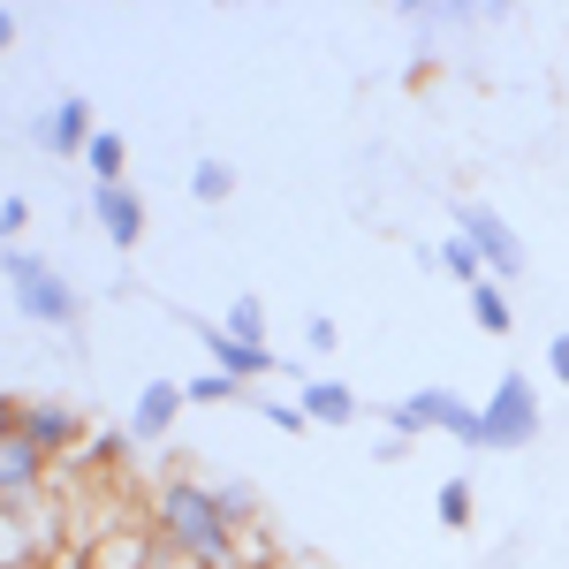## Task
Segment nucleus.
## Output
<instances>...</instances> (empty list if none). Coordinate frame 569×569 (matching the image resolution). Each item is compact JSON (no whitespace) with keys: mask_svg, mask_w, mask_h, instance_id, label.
Here are the masks:
<instances>
[{"mask_svg":"<svg viewBox=\"0 0 569 569\" xmlns=\"http://www.w3.org/2000/svg\"><path fill=\"white\" fill-rule=\"evenodd\" d=\"M206 486H213V501L228 509V525H236V531L259 525V486H251V479H206Z\"/></svg>","mask_w":569,"mask_h":569,"instance_id":"dca6fc26","label":"nucleus"},{"mask_svg":"<svg viewBox=\"0 0 569 569\" xmlns=\"http://www.w3.org/2000/svg\"><path fill=\"white\" fill-rule=\"evenodd\" d=\"M410 23H418V31H463L471 8H456V0H426V8H410Z\"/></svg>","mask_w":569,"mask_h":569,"instance_id":"412c9836","label":"nucleus"},{"mask_svg":"<svg viewBox=\"0 0 569 569\" xmlns=\"http://www.w3.org/2000/svg\"><path fill=\"white\" fill-rule=\"evenodd\" d=\"M335 335H342V327H335L327 311H311V319H305V342H311V350H335Z\"/></svg>","mask_w":569,"mask_h":569,"instance_id":"393cba45","label":"nucleus"},{"mask_svg":"<svg viewBox=\"0 0 569 569\" xmlns=\"http://www.w3.org/2000/svg\"><path fill=\"white\" fill-rule=\"evenodd\" d=\"M16 410H23V402H16V395H8V388H0V440H8V433H16Z\"/></svg>","mask_w":569,"mask_h":569,"instance_id":"cd10ccee","label":"nucleus"},{"mask_svg":"<svg viewBox=\"0 0 569 569\" xmlns=\"http://www.w3.org/2000/svg\"><path fill=\"white\" fill-rule=\"evenodd\" d=\"M531 433H539V395L525 372H501L479 402V448H531Z\"/></svg>","mask_w":569,"mask_h":569,"instance_id":"20e7f679","label":"nucleus"},{"mask_svg":"<svg viewBox=\"0 0 569 569\" xmlns=\"http://www.w3.org/2000/svg\"><path fill=\"white\" fill-rule=\"evenodd\" d=\"M228 190H236V168H228V160H213V152L190 160V198H198V206H220Z\"/></svg>","mask_w":569,"mask_h":569,"instance_id":"f3484780","label":"nucleus"},{"mask_svg":"<svg viewBox=\"0 0 569 569\" xmlns=\"http://www.w3.org/2000/svg\"><path fill=\"white\" fill-rule=\"evenodd\" d=\"M0 273H8V297H16L23 319H39V327H77V289H69L39 251H16V243H8V251H0Z\"/></svg>","mask_w":569,"mask_h":569,"instance_id":"f03ea898","label":"nucleus"},{"mask_svg":"<svg viewBox=\"0 0 569 569\" xmlns=\"http://www.w3.org/2000/svg\"><path fill=\"white\" fill-rule=\"evenodd\" d=\"M8 46H16V16L0 8V53H8Z\"/></svg>","mask_w":569,"mask_h":569,"instance_id":"c85d7f7f","label":"nucleus"},{"mask_svg":"<svg viewBox=\"0 0 569 569\" xmlns=\"http://www.w3.org/2000/svg\"><path fill=\"white\" fill-rule=\"evenodd\" d=\"M23 220H31L23 198H0V243H16V236H23Z\"/></svg>","mask_w":569,"mask_h":569,"instance_id":"b1692460","label":"nucleus"},{"mask_svg":"<svg viewBox=\"0 0 569 569\" xmlns=\"http://www.w3.org/2000/svg\"><path fill=\"white\" fill-rule=\"evenodd\" d=\"M53 486V456L46 448H31L23 433L0 440V501H31V493H46Z\"/></svg>","mask_w":569,"mask_h":569,"instance_id":"1a4fd4ad","label":"nucleus"},{"mask_svg":"<svg viewBox=\"0 0 569 569\" xmlns=\"http://www.w3.org/2000/svg\"><path fill=\"white\" fill-rule=\"evenodd\" d=\"M16 433L61 463V456H77V448H84V418H77L69 402H53V395H31V402L16 410Z\"/></svg>","mask_w":569,"mask_h":569,"instance_id":"423d86ee","label":"nucleus"},{"mask_svg":"<svg viewBox=\"0 0 569 569\" xmlns=\"http://www.w3.org/2000/svg\"><path fill=\"white\" fill-rule=\"evenodd\" d=\"M297 402H305V418H311V426H350V418H357V395L342 388L335 372H311Z\"/></svg>","mask_w":569,"mask_h":569,"instance_id":"ddd939ff","label":"nucleus"},{"mask_svg":"<svg viewBox=\"0 0 569 569\" xmlns=\"http://www.w3.org/2000/svg\"><path fill=\"white\" fill-rule=\"evenodd\" d=\"M380 418H388V433H395V440L448 433V440H463V448H479V410H471L463 395H448V388H418V395H402V402H388Z\"/></svg>","mask_w":569,"mask_h":569,"instance_id":"7ed1b4c3","label":"nucleus"},{"mask_svg":"<svg viewBox=\"0 0 569 569\" xmlns=\"http://www.w3.org/2000/svg\"><path fill=\"white\" fill-rule=\"evenodd\" d=\"M77 555H84V569H144L152 562V525H144V517H137V525H114L107 539H91Z\"/></svg>","mask_w":569,"mask_h":569,"instance_id":"9b49d317","label":"nucleus"},{"mask_svg":"<svg viewBox=\"0 0 569 569\" xmlns=\"http://www.w3.org/2000/svg\"><path fill=\"white\" fill-rule=\"evenodd\" d=\"M456 236H471V251L486 259V281H517V273H525V236L493 213V206L463 198V206H456Z\"/></svg>","mask_w":569,"mask_h":569,"instance_id":"39448f33","label":"nucleus"},{"mask_svg":"<svg viewBox=\"0 0 569 569\" xmlns=\"http://www.w3.org/2000/svg\"><path fill=\"white\" fill-rule=\"evenodd\" d=\"M198 342H206V357H213V372H228L236 388H243V380H259V372H273V350H251V342H236L228 327H198Z\"/></svg>","mask_w":569,"mask_h":569,"instance_id":"f8f14e48","label":"nucleus"},{"mask_svg":"<svg viewBox=\"0 0 569 569\" xmlns=\"http://www.w3.org/2000/svg\"><path fill=\"white\" fill-rule=\"evenodd\" d=\"M84 168H91V182H130V176H122V168H130V144H122L114 130H99L84 144Z\"/></svg>","mask_w":569,"mask_h":569,"instance_id":"2eb2a0df","label":"nucleus"},{"mask_svg":"<svg viewBox=\"0 0 569 569\" xmlns=\"http://www.w3.org/2000/svg\"><path fill=\"white\" fill-rule=\"evenodd\" d=\"M433 517L448 531H463L471 525V479H440V493H433Z\"/></svg>","mask_w":569,"mask_h":569,"instance_id":"6ab92c4d","label":"nucleus"},{"mask_svg":"<svg viewBox=\"0 0 569 569\" xmlns=\"http://www.w3.org/2000/svg\"><path fill=\"white\" fill-rule=\"evenodd\" d=\"M144 525H152V539L182 547L190 562L236 569V525H228V509L213 501V486L190 479V471H168V479L144 493Z\"/></svg>","mask_w":569,"mask_h":569,"instance_id":"f257e3e1","label":"nucleus"},{"mask_svg":"<svg viewBox=\"0 0 569 569\" xmlns=\"http://www.w3.org/2000/svg\"><path fill=\"white\" fill-rule=\"evenodd\" d=\"M471 319H479V335H509V319H517V311H509V289H501V281H479V289H471Z\"/></svg>","mask_w":569,"mask_h":569,"instance_id":"a211bd4d","label":"nucleus"},{"mask_svg":"<svg viewBox=\"0 0 569 569\" xmlns=\"http://www.w3.org/2000/svg\"><path fill=\"white\" fill-rule=\"evenodd\" d=\"M176 418H182V380H144L130 402V440H168Z\"/></svg>","mask_w":569,"mask_h":569,"instance_id":"9d476101","label":"nucleus"},{"mask_svg":"<svg viewBox=\"0 0 569 569\" xmlns=\"http://www.w3.org/2000/svg\"><path fill=\"white\" fill-rule=\"evenodd\" d=\"M228 335L251 342V350H266V305L259 297H236V305H228Z\"/></svg>","mask_w":569,"mask_h":569,"instance_id":"aec40b11","label":"nucleus"},{"mask_svg":"<svg viewBox=\"0 0 569 569\" xmlns=\"http://www.w3.org/2000/svg\"><path fill=\"white\" fill-rule=\"evenodd\" d=\"M144 569H206V562H190L182 547H168V539H152V562H144Z\"/></svg>","mask_w":569,"mask_h":569,"instance_id":"a878e982","label":"nucleus"},{"mask_svg":"<svg viewBox=\"0 0 569 569\" xmlns=\"http://www.w3.org/2000/svg\"><path fill=\"white\" fill-rule=\"evenodd\" d=\"M259 418H266V426H281V433H311L305 402H289V395H259Z\"/></svg>","mask_w":569,"mask_h":569,"instance_id":"4be33fe9","label":"nucleus"},{"mask_svg":"<svg viewBox=\"0 0 569 569\" xmlns=\"http://www.w3.org/2000/svg\"><path fill=\"white\" fill-rule=\"evenodd\" d=\"M91 220L107 228L114 251H137L144 243V198H137L130 182H91Z\"/></svg>","mask_w":569,"mask_h":569,"instance_id":"6e6552de","label":"nucleus"},{"mask_svg":"<svg viewBox=\"0 0 569 569\" xmlns=\"http://www.w3.org/2000/svg\"><path fill=\"white\" fill-rule=\"evenodd\" d=\"M547 372L569 388V335H555V342H547Z\"/></svg>","mask_w":569,"mask_h":569,"instance_id":"bb28decb","label":"nucleus"},{"mask_svg":"<svg viewBox=\"0 0 569 569\" xmlns=\"http://www.w3.org/2000/svg\"><path fill=\"white\" fill-rule=\"evenodd\" d=\"M236 380H228V372H198V380H182V402H236Z\"/></svg>","mask_w":569,"mask_h":569,"instance_id":"5701e85b","label":"nucleus"},{"mask_svg":"<svg viewBox=\"0 0 569 569\" xmlns=\"http://www.w3.org/2000/svg\"><path fill=\"white\" fill-rule=\"evenodd\" d=\"M426 251H433V266L448 273V281H463V289L486 281V259L471 251V236H440V243H426Z\"/></svg>","mask_w":569,"mask_h":569,"instance_id":"4468645a","label":"nucleus"},{"mask_svg":"<svg viewBox=\"0 0 569 569\" xmlns=\"http://www.w3.org/2000/svg\"><path fill=\"white\" fill-rule=\"evenodd\" d=\"M31 137H39L53 160H84V144L99 137V122H91V99H77V91H69V99H53Z\"/></svg>","mask_w":569,"mask_h":569,"instance_id":"0eeeda50","label":"nucleus"}]
</instances>
